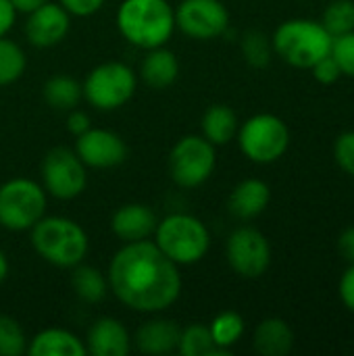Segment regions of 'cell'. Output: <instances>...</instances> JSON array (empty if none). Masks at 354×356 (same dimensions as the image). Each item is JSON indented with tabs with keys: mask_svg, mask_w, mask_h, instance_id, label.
I'll use <instances>...</instances> for the list:
<instances>
[{
	"mask_svg": "<svg viewBox=\"0 0 354 356\" xmlns=\"http://www.w3.org/2000/svg\"><path fill=\"white\" fill-rule=\"evenodd\" d=\"M334 159L336 165L346 173L354 177V129L344 131L336 138L334 142Z\"/></svg>",
	"mask_w": 354,
	"mask_h": 356,
	"instance_id": "cell-32",
	"label": "cell"
},
{
	"mask_svg": "<svg viewBox=\"0 0 354 356\" xmlns=\"http://www.w3.org/2000/svg\"><path fill=\"white\" fill-rule=\"evenodd\" d=\"M175 27L192 40H215L230 27V10L221 0H182Z\"/></svg>",
	"mask_w": 354,
	"mask_h": 356,
	"instance_id": "cell-12",
	"label": "cell"
},
{
	"mask_svg": "<svg viewBox=\"0 0 354 356\" xmlns=\"http://www.w3.org/2000/svg\"><path fill=\"white\" fill-rule=\"evenodd\" d=\"M75 152L83 161L86 167L92 169H113L125 163L127 144L125 140L111 129H94L90 127L81 136H77Z\"/></svg>",
	"mask_w": 354,
	"mask_h": 356,
	"instance_id": "cell-13",
	"label": "cell"
},
{
	"mask_svg": "<svg viewBox=\"0 0 354 356\" xmlns=\"http://www.w3.org/2000/svg\"><path fill=\"white\" fill-rule=\"evenodd\" d=\"M140 75H142V79H144V83L148 88L165 90V88L175 83V79L179 75V60L165 46L150 48L148 54L142 60Z\"/></svg>",
	"mask_w": 354,
	"mask_h": 356,
	"instance_id": "cell-21",
	"label": "cell"
},
{
	"mask_svg": "<svg viewBox=\"0 0 354 356\" xmlns=\"http://www.w3.org/2000/svg\"><path fill=\"white\" fill-rule=\"evenodd\" d=\"M6 275H8V259H6L4 250L0 248V284L6 280Z\"/></svg>",
	"mask_w": 354,
	"mask_h": 356,
	"instance_id": "cell-40",
	"label": "cell"
},
{
	"mask_svg": "<svg viewBox=\"0 0 354 356\" xmlns=\"http://www.w3.org/2000/svg\"><path fill=\"white\" fill-rule=\"evenodd\" d=\"M86 100L98 111H117L125 106L136 94V73L119 60H108L94 67L83 86Z\"/></svg>",
	"mask_w": 354,
	"mask_h": 356,
	"instance_id": "cell-8",
	"label": "cell"
},
{
	"mask_svg": "<svg viewBox=\"0 0 354 356\" xmlns=\"http://www.w3.org/2000/svg\"><path fill=\"white\" fill-rule=\"evenodd\" d=\"M33 250L50 265L73 269L83 263L90 240L86 229L67 217H42L31 227Z\"/></svg>",
	"mask_w": 354,
	"mask_h": 356,
	"instance_id": "cell-3",
	"label": "cell"
},
{
	"mask_svg": "<svg viewBox=\"0 0 354 356\" xmlns=\"http://www.w3.org/2000/svg\"><path fill=\"white\" fill-rule=\"evenodd\" d=\"M69 15L75 17H90L94 13H98L104 4V0H61L58 2Z\"/></svg>",
	"mask_w": 354,
	"mask_h": 356,
	"instance_id": "cell-34",
	"label": "cell"
},
{
	"mask_svg": "<svg viewBox=\"0 0 354 356\" xmlns=\"http://www.w3.org/2000/svg\"><path fill=\"white\" fill-rule=\"evenodd\" d=\"M269 200H271L269 186L259 177H248L232 190L227 209L234 217L246 221L259 217L269 207Z\"/></svg>",
	"mask_w": 354,
	"mask_h": 356,
	"instance_id": "cell-17",
	"label": "cell"
},
{
	"mask_svg": "<svg viewBox=\"0 0 354 356\" xmlns=\"http://www.w3.org/2000/svg\"><path fill=\"white\" fill-rule=\"evenodd\" d=\"M17 19V10L10 4V0H0V38L6 35Z\"/></svg>",
	"mask_w": 354,
	"mask_h": 356,
	"instance_id": "cell-38",
	"label": "cell"
},
{
	"mask_svg": "<svg viewBox=\"0 0 354 356\" xmlns=\"http://www.w3.org/2000/svg\"><path fill=\"white\" fill-rule=\"evenodd\" d=\"M71 288L75 292V296L81 302L88 305H98L100 300H104L106 292H108V280L102 275L100 269L92 267V265H75L73 273H71Z\"/></svg>",
	"mask_w": 354,
	"mask_h": 356,
	"instance_id": "cell-23",
	"label": "cell"
},
{
	"mask_svg": "<svg viewBox=\"0 0 354 356\" xmlns=\"http://www.w3.org/2000/svg\"><path fill=\"white\" fill-rule=\"evenodd\" d=\"M92 125H90V117L83 113V111H69V117H67V131L73 134L75 138L81 136L83 131H88Z\"/></svg>",
	"mask_w": 354,
	"mask_h": 356,
	"instance_id": "cell-36",
	"label": "cell"
},
{
	"mask_svg": "<svg viewBox=\"0 0 354 356\" xmlns=\"http://www.w3.org/2000/svg\"><path fill=\"white\" fill-rule=\"evenodd\" d=\"M200 127H202V136L213 146H225L236 138L240 121H238V115L232 106L213 104L204 111Z\"/></svg>",
	"mask_w": 354,
	"mask_h": 356,
	"instance_id": "cell-22",
	"label": "cell"
},
{
	"mask_svg": "<svg viewBox=\"0 0 354 356\" xmlns=\"http://www.w3.org/2000/svg\"><path fill=\"white\" fill-rule=\"evenodd\" d=\"M179 327L169 319H150L144 321L136 332V348L142 355L161 356L177 350Z\"/></svg>",
	"mask_w": 354,
	"mask_h": 356,
	"instance_id": "cell-18",
	"label": "cell"
},
{
	"mask_svg": "<svg viewBox=\"0 0 354 356\" xmlns=\"http://www.w3.org/2000/svg\"><path fill=\"white\" fill-rule=\"evenodd\" d=\"M238 144L242 154L259 165L280 161L290 146V129L286 121L273 113H259L238 127Z\"/></svg>",
	"mask_w": 354,
	"mask_h": 356,
	"instance_id": "cell-6",
	"label": "cell"
},
{
	"mask_svg": "<svg viewBox=\"0 0 354 356\" xmlns=\"http://www.w3.org/2000/svg\"><path fill=\"white\" fill-rule=\"evenodd\" d=\"M252 346L255 353H259L261 356L290 355V350L294 348V332L284 319L269 317L257 325L252 336Z\"/></svg>",
	"mask_w": 354,
	"mask_h": 356,
	"instance_id": "cell-20",
	"label": "cell"
},
{
	"mask_svg": "<svg viewBox=\"0 0 354 356\" xmlns=\"http://www.w3.org/2000/svg\"><path fill=\"white\" fill-rule=\"evenodd\" d=\"M121 35L144 50L165 46L175 31V10L167 0H123L117 10Z\"/></svg>",
	"mask_w": 354,
	"mask_h": 356,
	"instance_id": "cell-2",
	"label": "cell"
},
{
	"mask_svg": "<svg viewBox=\"0 0 354 356\" xmlns=\"http://www.w3.org/2000/svg\"><path fill=\"white\" fill-rule=\"evenodd\" d=\"M179 265H175L154 242H125L108 265V290L127 309L138 313H161L182 294Z\"/></svg>",
	"mask_w": 354,
	"mask_h": 356,
	"instance_id": "cell-1",
	"label": "cell"
},
{
	"mask_svg": "<svg viewBox=\"0 0 354 356\" xmlns=\"http://www.w3.org/2000/svg\"><path fill=\"white\" fill-rule=\"evenodd\" d=\"M311 71H313V77L323 86H332L342 77V71H340V67H338V63H336V58L332 54H325L323 58H319L311 67Z\"/></svg>",
	"mask_w": 354,
	"mask_h": 356,
	"instance_id": "cell-33",
	"label": "cell"
},
{
	"mask_svg": "<svg viewBox=\"0 0 354 356\" xmlns=\"http://www.w3.org/2000/svg\"><path fill=\"white\" fill-rule=\"evenodd\" d=\"M244 330H246V323H244V317L236 311H223L219 313L211 325H209V332H211V338L215 342V346L223 353L230 355V348L236 346L242 336H244Z\"/></svg>",
	"mask_w": 354,
	"mask_h": 356,
	"instance_id": "cell-25",
	"label": "cell"
},
{
	"mask_svg": "<svg viewBox=\"0 0 354 356\" xmlns=\"http://www.w3.org/2000/svg\"><path fill=\"white\" fill-rule=\"evenodd\" d=\"M29 356H83L86 344L71 332L61 327H48L27 340Z\"/></svg>",
	"mask_w": 354,
	"mask_h": 356,
	"instance_id": "cell-19",
	"label": "cell"
},
{
	"mask_svg": "<svg viewBox=\"0 0 354 356\" xmlns=\"http://www.w3.org/2000/svg\"><path fill=\"white\" fill-rule=\"evenodd\" d=\"M338 296L342 300V305L354 313V263H351V267L342 273L340 284H338Z\"/></svg>",
	"mask_w": 354,
	"mask_h": 356,
	"instance_id": "cell-35",
	"label": "cell"
},
{
	"mask_svg": "<svg viewBox=\"0 0 354 356\" xmlns=\"http://www.w3.org/2000/svg\"><path fill=\"white\" fill-rule=\"evenodd\" d=\"M330 54L336 58L342 75L354 77V29L342 35H334Z\"/></svg>",
	"mask_w": 354,
	"mask_h": 356,
	"instance_id": "cell-31",
	"label": "cell"
},
{
	"mask_svg": "<svg viewBox=\"0 0 354 356\" xmlns=\"http://www.w3.org/2000/svg\"><path fill=\"white\" fill-rule=\"evenodd\" d=\"M225 257L230 267L244 280H257L271 265V246L265 234L255 227H238L227 238Z\"/></svg>",
	"mask_w": 354,
	"mask_h": 356,
	"instance_id": "cell-11",
	"label": "cell"
},
{
	"mask_svg": "<svg viewBox=\"0 0 354 356\" xmlns=\"http://www.w3.org/2000/svg\"><path fill=\"white\" fill-rule=\"evenodd\" d=\"M46 0H10V4L15 6V10L17 13H25V15H29L31 10H35L38 6H42Z\"/></svg>",
	"mask_w": 354,
	"mask_h": 356,
	"instance_id": "cell-39",
	"label": "cell"
},
{
	"mask_svg": "<svg viewBox=\"0 0 354 356\" xmlns=\"http://www.w3.org/2000/svg\"><path fill=\"white\" fill-rule=\"evenodd\" d=\"M177 353L182 356H211V355H227L219 350L211 338V332L202 323H192L186 330L179 332Z\"/></svg>",
	"mask_w": 354,
	"mask_h": 356,
	"instance_id": "cell-26",
	"label": "cell"
},
{
	"mask_svg": "<svg viewBox=\"0 0 354 356\" xmlns=\"http://www.w3.org/2000/svg\"><path fill=\"white\" fill-rule=\"evenodd\" d=\"M338 252L344 261L354 263V225L346 227L338 238Z\"/></svg>",
	"mask_w": 354,
	"mask_h": 356,
	"instance_id": "cell-37",
	"label": "cell"
},
{
	"mask_svg": "<svg viewBox=\"0 0 354 356\" xmlns=\"http://www.w3.org/2000/svg\"><path fill=\"white\" fill-rule=\"evenodd\" d=\"M27 67V58L23 48L8 40L6 35L0 38V88L15 83Z\"/></svg>",
	"mask_w": 354,
	"mask_h": 356,
	"instance_id": "cell-27",
	"label": "cell"
},
{
	"mask_svg": "<svg viewBox=\"0 0 354 356\" xmlns=\"http://www.w3.org/2000/svg\"><path fill=\"white\" fill-rule=\"evenodd\" d=\"M86 350L92 356H127L131 353L129 332L119 319L100 317L88 332Z\"/></svg>",
	"mask_w": 354,
	"mask_h": 356,
	"instance_id": "cell-15",
	"label": "cell"
},
{
	"mask_svg": "<svg viewBox=\"0 0 354 356\" xmlns=\"http://www.w3.org/2000/svg\"><path fill=\"white\" fill-rule=\"evenodd\" d=\"M71 29V15L54 2H44L29 13L25 21V35L31 46L50 48L61 44Z\"/></svg>",
	"mask_w": 354,
	"mask_h": 356,
	"instance_id": "cell-14",
	"label": "cell"
},
{
	"mask_svg": "<svg viewBox=\"0 0 354 356\" xmlns=\"http://www.w3.org/2000/svg\"><path fill=\"white\" fill-rule=\"evenodd\" d=\"M334 35L321 21L288 19L271 35L273 52L296 69H311L319 58L330 54Z\"/></svg>",
	"mask_w": 354,
	"mask_h": 356,
	"instance_id": "cell-4",
	"label": "cell"
},
{
	"mask_svg": "<svg viewBox=\"0 0 354 356\" xmlns=\"http://www.w3.org/2000/svg\"><path fill=\"white\" fill-rule=\"evenodd\" d=\"M42 181L46 194L58 200H73L88 186L86 165L75 150L56 146L42 161Z\"/></svg>",
	"mask_w": 354,
	"mask_h": 356,
	"instance_id": "cell-10",
	"label": "cell"
},
{
	"mask_svg": "<svg viewBox=\"0 0 354 356\" xmlns=\"http://www.w3.org/2000/svg\"><path fill=\"white\" fill-rule=\"evenodd\" d=\"M46 213V190L27 177L0 186V225L8 232L31 229Z\"/></svg>",
	"mask_w": 354,
	"mask_h": 356,
	"instance_id": "cell-7",
	"label": "cell"
},
{
	"mask_svg": "<svg viewBox=\"0 0 354 356\" xmlns=\"http://www.w3.org/2000/svg\"><path fill=\"white\" fill-rule=\"evenodd\" d=\"M44 100L48 106L56 108V111H73L77 108L79 100L83 98V90L81 83L69 75H52L46 79L44 83Z\"/></svg>",
	"mask_w": 354,
	"mask_h": 356,
	"instance_id": "cell-24",
	"label": "cell"
},
{
	"mask_svg": "<svg viewBox=\"0 0 354 356\" xmlns=\"http://www.w3.org/2000/svg\"><path fill=\"white\" fill-rule=\"evenodd\" d=\"M156 223H159V219H156L154 211L140 202L123 204L111 217V229L123 242L148 240L154 234Z\"/></svg>",
	"mask_w": 354,
	"mask_h": 356,
	"instance_id": "cell-16",
	"label": "cell"
},
{
	"mask_svg": "<svg viewBox=\"0 0 354 356\" xmlns=\"http://www.w3.org/2000/svg\"><path fill=\"white\" fill-rule=\"evenodd\" d=\"M215 146L204 136H184L169 152L171 179L186 190L202 186L215 171Z\"/></svg>",
	"mask_w": 354,
	"mask_h": 356,
	"instance_id": "cell-9",
	"label": "cell"
},
{
	"mask_svg": "<svg viewBox=\"0 0 354 356\" xmlns=\"http://www.w3.org/2000/svg\"><path fill=\"white\" fill-rule=\"evenodd\" d=\"M27 353L23 327L8 315H0V356H19Z\"/></svg>",
	"mask_w": 354,
	"mask_h": 356,
	"instance_id": "cell-30",
	"label": "cell"
},
{
	"mask_svg": "<svg viewBox=\"0 0 354 356\" xmlns=\"http://www.w3.org/2000/svg\"><path fill=\"white\" fill-rule=\"evenodd\" d=\"M323 27L332 35H342L354 29V0H334L321 17Z\"/></svg>",
	"mask_w": 354,
	"mask_h": 356,
	"instance_id": "cell-28",
	"label": "cell"
},
{
	"mask_svg": "<svg viewBox=\"0 0 354 356\" xmlns=\"http://www.w3.org/2000/svg\"><path fill=\"white\" fill-rule=\"evenodd\" d=\"M242 54L250 67H255V69L267 67L273 56L271 38H267L263 31H248L242 38Z\"/></svg>",
	"mask_w": 354,
	"mask_h": 356,
	"instance_id": "cell-29",
	"label": "cell"
},
{
	"mask_svg": "<svg viewBox=\"0 0 354 356\" xmlns=\"http://www.w3.org/2000/svg\"><path fill=\"white\" fill-rule=\"evenodd\" d=\"M154 244L175 265H194L207 257L211 248V234L198 217L173 213L156 223Z\"/></svg>",
	"mask_w": 354,
	"mask_h": 356,
	"instance_id": "cell-5",
	"label": "cell"
}]
</instances>
